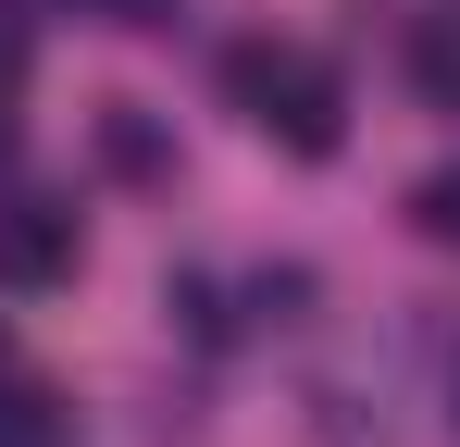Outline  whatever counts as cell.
Returning a JSON list of instances; mask_svg holds the SVG:
<instances>
[{"instance_id":"6da1fadb","label":"cell","mask_w":460,"mask_h":447,"mask_svg":"<svg viewBox=\"0 0 460 447\" xmlns=\"http://www.w3.org/2000/svg\"><path fill=\"white\" fill-rule=\"evenodd\" d=\"M225 100L274 149H299V162H336V137H349L336 63H311V50H287V38H236V50H225Z\"/></svg>"},{"instance_id":"7a4b0ae2","label":"cell","mask_w":460,"mask_h":447,"mask_svg":"<svg viewBox=\"0 0 460 447\" xmlns=\"http://www.w3.org/2000/svg\"><path fill=\"white\" fill-rule=\"evenodd\" d=\"M75 274V212L63 199H0V286H63Z\"/></svg>"},{"instance_id":"3957f363","label":"cell","mask_w":460,"mask_h":447,"mask_svg":"<svg viewBox=\"0 0 460 447\" xmlns=\"http://www.w3.org/2000/svg\"><path fill=\"white\" fill-rule=\"evenodd\" d=\"M75 423H63V398L50 385H25V372H0V447H63Z\"/></svg>"},{"instance_id":"277c9868","label":"cell","mask_w":460,"mask_h":447,"mask_svg":"<svg viewBox=\"0 0 460 447\" xmlns=\"http://www.w3.org/2000/svg\"><path fill=\"white\" fill-rule=\"evenodd\" d=\"M411 224H423L436 249H460V162H436V174L411 187Z\"/></svg>"},{"instance_id":"5b68a950","label":"cell","mask_w":460,"mask_h":447,"mask_svg":"<svg viewBox=\"0 0 460 447\" xmlns=\"http://www.w3.org/2000/svg\"><path fill=\"white\" fill-rule=\"evenodd\" d=\"M100 162H112V174H162V137L137 112H100Z\"/></svg>"},{"instance_id":"8992f818","label":"cell","mask_w":460,"mask_h":447,"mask_svg":"<svg viewBox=\"0 0 460 447\" xmlns=\"http://www.w3.org/2000/svg\"><path fill=\"white\" fill-rule=\"evenodd\" d=\"M13 74H25V13L0 0V87H13Z\"/></svg>"},{"instance_id":"52a82bcc","label":"cell","mask_w":460,"mask_h":447,"mask_svg":"<svg viewBox=\"0 0 460 447\" xmlns=\"http://www.w3.org/2000/svg\"><path fill=\"white\" fill-rule=\"evenodd\" d=\"M87 13H112V25H162L174 0H87Z\"/></svg>"},{"instance_id":"ba28073f","label":"cell","mask_w":460,"mask_h":447,"mask_svg":"<svg viewBox=\"0 0 460 447\" xmlns=\"http://www.w3.org/2000/svg\"><path fill=\"white\" fill-rule=\"evenodd\" d=\"M0 162H13V87H0Z\"/></svg>"},{"instance_id":"9c48e42d","label":"cell","mask_w":460,"mask_h":447,"mask_svg":"<svg viewBox=\"0 0 460 447\" xmlns=\"http://www.w3.org/2000/svg\"><path fill=\"white\" fill-rule=\"evenodd\" d=\"M0 372H13V336H0Z\"/></svg>"}]
</instances>
